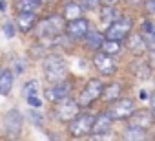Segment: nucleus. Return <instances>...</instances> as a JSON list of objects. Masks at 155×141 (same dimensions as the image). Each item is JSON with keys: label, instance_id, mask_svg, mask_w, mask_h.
Here are the masks:
<instances>
[{"label": "nucleus", "instance_id": "obj_1", "mask_svg": "<svg viewBox=\"0 0 155 141\" xmlns=\"http://www.w3.org/2000/svg\"><path fill=\"white\" fill-rule=\"evenodd\" d=\"M42 72H44V79L51 84L60 83L68 77V64L60 55H46L42 60Z\"/></svg>", "mask_w": 155, "mask_h": 141}, {"label": "nucleus", "instance_id": "obj_2", "mask_svg": "<svg viewBox=\"0 0 155 141\" xmlns=\"http://www.w3.org/2000/svg\"><path fill=\"white\" fill-rule=\"evenodd\" d=\"M79 114H81L79 101L73 99V97H69V95L64 97V99H60L58 103H55V108H53V115L60 123H69L73 117H77Z\"/></svg>", "mask_w": 155, "mask_h": 141}, {"label": "nucleus", "instance_id": "obj_3", "mask_svg": "<svg viewBox=\"0 0 155 141\" xmlns=\"http://www.w3.org/2000/svg\"><path fill=\"white\" fill-rule=\"evenodd\" d=\"M104 90V83L101 79H90L84 88L81 90L79 97H77V101H79L81 108H88L90 105H93L97 99H101V94Z\"/></svg>", "mask_w": 155, "mask_h": 141}, {"label": "nucleus", "instance_id": "obj_4", "mask_svg": "<svg viewBox=\"0 0 155 141\" xmlns=\"http://www.w3.org/2000/svg\"><path fill=\"white\" fill-rule=\"evenodd\" d=\"M95 115L91 114H79L77 117H73L68 123V134L71 137H84L91 134V126H93Z\"/></svg>", "mask_w": 155, "mask_h": 141}, {"label": "nucleus", "instance_id": "obj_5", "mask_svg": "<svg viewBox=\"0 0 155 141\" xmlns=\"http://www.w3.org/2000/svg\"><path fill=\"white\" fill-rule=\"evenodd\" d=\"M133 29V20L128 19V17H119L117 20H113L106 31H104V37L106 39H113V40H124Z\"/></svg>", "mask_w": 155, "mask_h": 141}, {"label": "nucleus", "instance_id": "obj_6", "mask_svg": "<svg viewBox=\"0 0 155 141\" xmlns=\"http://www.w3.org/2000/svg\"><path fill=\"white\" fill-rule=\"evenodd\" d=\"M133 110H135V101L133 99H130V97H119V99L111 101L108 114L113 117V121H124V119H130V115L133 114Z\"/></svg>", "mask_w": 155, "mask_h": 141}, {"label": "nucleus", "instance_id": "obj_7", "mask_svg": "<svg viewBox=\"0 0 155 141\" xmlns=\"http://www.w3.org/2000/svg\"><path fill=\"white\" fill-rule=\"evenodd\" d=\"M93 66L97 68V72L101 75H104V77H111V75L117 74V64L113 62V59L108 53L101 51V50L95 51V55H93Z\"/></svg>", "mask_w": 155, "mask_h": 141}, {"label": "nucleus", "instance_id": "obj_8", "mask_svg": "<svg viewBox=\"0 0 155 141\" xmlns=\"http://www.w3.org/2000/svg\"><path fill=\"white\" fill-rule=\"evenodd\" d=\"M22 125H24V117H22V112L18 108H11L6 117H4V126H6V132L11 136V137H18L20 132H22Z\"/></svg>", "mask_w": 155, "mask_h": 141}, {"label": "nucleus", "instance_id": "obj_9", "mask_svg": "<svg viewBox=\"0 0 155 141\" xmlns=\"http://www.w3.org/2000/svg\"><path fill=\"white\" fill-rule=\"evenodd\" d=\"M88 31H90V20L84 19V17L75 19V20H68V22H66V28H64V33L68 35L69 40L82 39Z\"/></svg>", "mask_w": 155, "mask_h": 141}, {"label": "nucleus", "instance_id": "obj_10", "mask_svg": "<svg viewBox=\"0 0 155 141\" xmlns=\"http://www.w3.org/2000/svg\"><path fill=\"white\" fill-rule=\"evenodd\" d=\"M71 94V81H60V83H55L53 86H49V88H46L44 90V97L49 101V103H58L60 99H64V97H68Z\"/></svg>", "mask_w": 155, "mask_h": 141}, {"label": "nucleus", "instance_id": "obj_11", "mask_svg": "<svg viewBox=\"0 0 155 141\" xmlns=\"http://www.w3.org/2000/svg\"><path fill=\"white\" fill-rule=\"evenodd\" d=\"M111 125H113V117L108 112H102V114L95 115V121H93L90 137H104L111 130Z\"/></svg>", "mask_w": 155, "mask_h": 141}, {"label": "nucleus", "instance_id": "obj_12", "mask_svg": "<svg viewBox=\"0 0 155 141\" xmlns=\"http://www.w3.org/2000/svg\"><path fill=\"white\" fill-rule=\"evenodd\" d=\"M153 119H155V114L153 110H146V108H140V110H133V114L130 115V125L133 126H139L142 130H148L151 125H153Z\"/></svg>", "mask_w": 155, "mask_h": 141}, {"label": "nucleus", "instance_id": "obj_13", "mask_svg": "<svg viewBox=\"0 0 155 141\" xmlns=\"http://www.w3.org/2000/svg\"><path fill=\"white\" fill-rule=\"evenodd\" d=\"M15 24H17V29L18 31L29 33L37 26V13L35 11H18V15L15 19Z\"/></svg>", "mask_w": 155, "mask_h": 141}, {"label": "nucleus", "instance_id": "obj_14", "mask_svg": "<svg viewBox=\"0 0 155 141\" xmlns=\"http://www.w3.org/2000/svg\"><path fill=\"white\" fill-rule=\"evenodd\" d=\"M139 33L144 39L146 50H155V24L151 20H144L139 28Z\"/></svg>", "mask_w": 155, "mask_h": 141}, {"label": "nucleus", "instance_id": "obj_15", "mask_svg": "<svg viewBox=\"0 0 155 141\" xmlns=\"http://www.w3.org/2000/svg\"><path fill=\"white\" fill-rule=\"evenodd\" d=\"M82 39H84V48H86V50L99 51L106 37H104L102 33H99V31H91V29H90V31H88V33H86Z\"/></svg>", "mask_w": 155, "mask_h": 141}, {"label": "nucleus", "instance_id": "obj_16", "mask_svg": "<svg viewBox=\"0 0 155 141\" xmlns=\"http://www.w3.org/2000/svg\"><path fill=\"white\" fill-rule=\"evenodd\" d=\"M122 95V84L120 83H110V84H104V90L101 94L102 101L104 103H111L115 99H119Z\"/></svg>", "mask_w": 155, "mask_h": 141}, {"label": "nucleus", "instance_id": "obj_17", "mask_svg": "<svg viewBox=\"0 0 155 141\" xmlns=\"http://www.w3.org/2000/svg\"><path fill=\"white\" fill-rule=\"evenodd\" d=\"M15 84V74L11 70H0V95H9Z\"/></svg>", "mask_w": 155, "mask_h": 141}, {"label": "nucleus", "instance_id": "obj_18", "mask_svg": "<svg viewBox=\"0 0 155 141\" xmlns=\"http://www.w3.org/2000/svg\"><path fill=\"white\" fill-rule=\"evenodd\" d=\"M130 72H131L137 79H140V81H146V79L151 77V68H150V64H148L146 60H137V62H133L131 68H130Z\"/></svg>", "mask_w": 155, "mask_h": 141}, {"label": "nucleus", "instance_id": "obj_19", "mask_svg": "<svg viewBox=\"0 0 155 141\" xmlns=\"http://www.w3.org/2000/svg\"><path fill=\"white\" fill-rule=\"evenodd\" d=\"M82 13H84V8H82L81 4H77V2H68V4L64 6L62 17H64V20L68 22V20L81 19V17H82Z\"/></svg>", "mask_w": 155, "mask_h": 141}, {"label": "nucleus", "instance_id": "obj_20", "mask_svg": "<svg viewBox=\"0 0 155 141\" xmlns=\"http://www.w3.org/2000/svg\"><path fill=\"white\" fill-rule=\"evenodd\" d=\"M101 51L108 53L110 57H115L122 51V40H113V39H104L102 46H101Z\"/></svg>", "mask_w": 155, "mask_h": 141}, {"label": "nucleus", "instance_id": "obj_21", "mask_svg": "<svg viewBox=\"0 0 155 141\" xmlns=\"http://www.w3.org/2000/svg\"><path fill=\"white\" fill-rule=\"evenodd\" d=\"M128 39V48L135 53V55H140L144 50H146V44H144V39H142V35L140 33H135V35H128L126 37Z\"/></svg>", "mask_w": 155, "mask_h": 141}, {"label": "nucleus", "instance_id": "obj_22", "mask_svg": "<svg viewBox=\"0 0 155 141\" xmlns=\"http://www.w3.org/2000/svg\"><path fill=\"white\" fill-rule=\"evenodd\" d=\"M122 137H124L126 141H142V139H146V130L130 125V126L122 132Z\"/></svg>", "mask_w": 155, "mask_h": 141}, {"label": "nucleus", "instance_id": "obj_23", "mask_svg": "<svg viewBox=\"0 0 155 141\" xmlns=\"http://www.w3.org/2000/svg\"><path fill=\"white\" fill-rule=\"evenodd\" d=\"M120 15H119V11L115 9V6H102V11H101V20H102V24H106V26H110L113 20H117Z\"/></svg>", "mask_w": 155, "mask_h": 141}, {"label": "nucleus", "instance_id": "obj_24", "mask_svg": "<svg viewBox=\"0 0 155 141\" xmlns=\"http://www.w3.org/2000/svg\"><path fill=\"white\" fill-rule=\"evenodd\" d=\"M42 6V0H17L15 9L17 11H37Z\"/></svg>", "mask_w": 155, "mask_h": 141}, {"label": "nucleus", "instance_id": "obj_25", "mask_svg": "<svg viewBox=\"0 0 155 141\" xmlns=\"http://www.w3.org/2000/svg\"><path fill=\"white\" fill-rule=\"evenodd\" d=\"M38 90H40L38 81H28V83L24 84V88H22V95H24V97H28V95H37Z\"/></svg>", "mask_w": 155, "mask_h": 141}, {"label": "nucleus", "instance_id": "obj_26", "mask_svg": "<svg viewBox=\"0 0 155 141\" xmlns=\"http://www.w3.org/2000/svg\"><path fill=\"white\" fill-rule=\"evenodd\" d=\"M24 70H26V62H24V59H15L13 60V74H15V77L17 75H22L24 74Z\"/></svg>", "mask_w": 155, "mask_h": 141}, {"label": "nucleus", "instance_id": "obj_27", "mask_svg": "<svg viewBox=\"0 0 155 141\" xmlns=\"http://www.w3.org/2000/svg\"><path fill=\"white\" fill-rule=\"evenodd\" d=\"M81 6L84 8V11H95L101 6V0H81Z\"/></svg>", "mask_w": 155, "mask_h": 141}, {"label": "nucleus", "instance_id": "obj_28", "mask_svg": "<svg viewBox=\"0 0 155 141\" xmlns=\"http://www.w3.org/2000/svg\"><path fill=\"white\" fill-rule=\"evenodd\" d=\"M2 31L6 33V37H8V39H13V37H15V24H13V22H9V20H6V22H4V26H2Z\"/></svg>", "mask_w": 155, "mask_h": 141}, {"label": "nucleus", "instance_id": "obj_29", "mask_svg": "<svg viewBox=\"0 0 155 141\" xmlns=\"http://www.w3.org/2000/svg\"><path fill=\"white\" fill-rule=\"evenodd\" d=\"M26 103H28L31 108H40V106H42V99L38 97V94H37V95H28V97H26Z\"/></svg>", "mask_w": 155, "mask_h": 141}, {"label": "nucleus", "instance_id": "obj_30", "mask_svg": "<svg viewBox=\"0 0 155 141\" xmlns=\"http://www.w3.org/2000/svg\"><path fill=\"white\" fill-rule=\"evenodd\" d=\"M29 119H31V123H33L35 126H42V125H44V117H42L37 110H31V112H29Z\"/></svg>", "mask_w": 155, "mask_h": 141}, {"label": "nucleus", "instance_id": "obj_31", "mask_svg": "<svg viewBox=\"0 0 155 141\" xmlns=\"http://www.w3.org/2000/svg\"><path fill=\"white\" fill-rule=\"evenodd\" d=\"M148 64L150 68L155 72V50H150V57H148Z\"/></svg>", "mask_w": 155, "mask_h": 141}, {"label": "nucleus", "instance_id": "obj_32", "mask_svg": "<svg viewBox=\"0 0 155 141\" xmlns=\"http://www.w3.org/2000/svg\"><path fill=\"white\" fill-rule=\"evenodd\" d=\"M101 4L102 6H117L119 0H101Z\"/></svg>", "mask_w": 155, "mask_h": 141}, {"label": "nucleus", "instance_id": "obj_33", "mask_svg": "<svg viewBox=\"0 0 155 141\" xmlns=\"http://www.w3.org/2000/svg\"><path fill=\"white\" fill-rule=\"evenodd\" d=\"M150 103H151V110H153V114H155V92L151 94V97H150Z\"/></svg>", "mask_w": 155, "mask_h": 141}, {"label": "nucleus", "instance_id": "obj_34", "mask_svg": "<svg viewBox=\"0 0 155 141\" xmlns=\"http://www.w3.org/2000/svg\"><path fill=\"white\" fill-rule=\"evenodd\" d=\"M6 11V2L4 0H0V13H4Z\"/></svg>", "mask_w": 155, "mask_h": 141}, {"label": "nucleus", "instance_id": "obj_35", "mask_svg": "<svg viewBox=\"0 0 155 141\" xmlns=\"http://www.w3.org/2000/svg\"><path fill=\"white\" fill-rule=\"evenodd\" d=\"M146 97H148V94H146V92L142 90V92H140V99H146Z\"/></svg>", "mask_w": 155, "mask_h": 141}, {"label": "nucleus", "instance_id": "obj_36", "mask_svg": "<svg viewBox=\"0 0 155 141\" xmlns=\"http://www.w3.org/2000/svg\"><path fill=\"white\" fill-rule=\"evenodd\" d=\"M153 139H155V134H153Z\"/></svg>", "mask_w": 155, "mask_h": 141}]
</instances>
